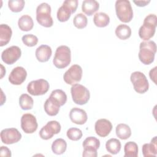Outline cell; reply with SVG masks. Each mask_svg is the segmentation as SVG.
Segmentation results:
<instances>
[{"label":"cell","mask_w":157,"mask_h":157,"mask_svg":"<svg viewBox=\"0 0 157 157\" xmlns=\"http://www.w3.org/2000/svg\"><path fill=\"white\" fill-rule=\"evenodd\" d=\"M156 52V44L153 40L140 42L138 54L139 60L145 65L151 64L155 59Z\"/></svg>","instance_id":"obj_1"},{"label":"cell","mask_w":157,"mask_h":157,"mask_svg":"<svg viewBox=\"0 0 157 157\" xmlns=\"http://www.w3.org/2000/svg\"><path fill=\"white\" fill-rule=\"evenodd\" d=\"M157 25V17L155 14H149L144 19L143 25L139 30L140 39L147 41L155 35Z\"/></svg>","instance_id":"obj_2"},{"label":"cell","mask_w":157,"mask_h":157,"mask_svg":"<svg viewBox=\"0 0 157 157\" xmlns=\"http://www.w3.org/2000/svg\"><path fill=\"white\" fill-rule=\"evenodd\" d=\"M71 61V52L66 45H61L58 47L55 53L53 59V63L55 66L58 69H64L66 67Z\"/></svg>","instance_id":"obj_3"},{"label":"cell","mask_w":157,"mask_h":157,"mask_svg":"<svg viewBox=\"0 0 157 157\" xmlns=\"http://www.w3.org/2000/svg\"><path fill=\"white\" fill-rule=\"evenodd\" d=\"M115 11L118 18L123 23H129L133 18L131 3L128 0H118L115 2Z\"/></svg>","instance_id":"obj_4"},{"label":"cell","mask_w":157,"mask_h":157,"mask_svg":"<svg viewBox=\"0 0 157 157\" xmlns=\"http://www.w3.org/2000/svg\"><path fill=\"white\" fill-rule=\"evenodd\" d=\"M36 20L39 25L45 28L53 26V20L51 17V7L48 4L43 2L37 7Z\"/></svg>","instance_id":"obj_5"},{"label":"cell","mask_w":157,"mask_h":157,"mask_svg":"<svg viewBox=\"0 0 157 157\" xmlns=\"http://www.w3.org/2000/svg\"><path fill=\"white\" fill-rule=\"evenodd\" d=\"M71 93L72 100L76 104H85L88 102L90 98L89 90L83 85L78 83L72 85Z\"/></svg>","instance_id":"obj_6"},{"label":"cell","mask_w":157,"mask_h":157,"mask_svg":"<svg viewBox=\"0 0 157 157\" xmlns=\"http://www.w3.org/2000/svg\"><path fill=\"white\" fill-rule=\"evenodd\" d=\"M78 6L77 0H66L57 11V18L60 22L67 21L72 13L75 12Z\"/></svg>","instance_id":"obj_7"},{"label":"cell","mask_w":157,"mask_h":157,"mask_svg":"<svg viewBox=\"0 0 157 157\" xmlns=\"http://www.w3.org/2000/svg\"><path fill=\"white\" fill-rule=\"evenodd\" d=\"M130 80L137 93L144 94L148 90V81L144 73L139 71L134 72L131 75Z\"/></svg>","instance_id":"obj_8"},{"label":"cell","mask_w":157,"mask_h":157,"mask_svg":"<svg viewBox=\"0 0 157 157\" xmlns=\"http://www.w3.org/2000/svg\"><path fill=\"white\" fill-rule=\"evenodd\" d=\"M49 88L50 85L48 81L40 78L30 82L27 86V91L33 96H40L45 94Z\"/></svg>","instance_id":"obj_9"},{"label":"cell","mask_w":157,"mask_h":157,"mask_svg":"<svg viewBox=\"0 0 157 157\" xmlns=\"http://www.w3.org/2000/svg\"><path fill=\"white\" fill-rule=\"evenodd\" d=\"M82 74V67L78 64H74L64 74V81L68 85H73L81 80Z\"/></svg>","instance_id":"obj_10"},{"label":"cell","mask_w":157,"mask_h":157,"mask_svg":"<svg viewBox=\"0 0 157 157\" xmlns=\"http://www.w3.org/2000/svg\"><path fill=\"white\" fill-rule=\"evenodd\" d=\"M61 124L57 121H48L39 131V136L44 140H48L53 137L55 134H58L61 131Z\"/></svg>","instance_id":"obj_11"},{"label":"cell","mask_w":157,"mask_h":157,"mask_svg":"<svg viewBox=\"0 0 157 157\" xmlns=\"http://www.w3.org/2000/svg\"><path fill=\"white\" fill-rule=\"evenodd\" d=\"M21 51L18 46H11L5 49L1 53V59L7 64H13L21 56Z\"/></svg>","instance_id":"obj_12"},{"label":"cell","mask_w":157,"mask_h":157,"mask_svg":"<svg viewBox=\"0 0 157 157\" xmlns=\"http://www.w3.org/2000/svg\"><path fill=\"white\" fill-rule=\"evenodd\" d=\"M38 127L36 117L31 113H25L21 118V128L26 134L34 132Z\"/></svg>","instance_id":"obj_13"},{"label":"cell","mask_w":157,"mask_h":157,"mask_svg":"<svg viewBox=\"0 0 157 157\" xmlns=\"http://www.w3.org/2000/svg\"><path fill=\"white\" fill-rule=\"evenodd\" d=\"M1 141L7 145L18 142L21 139V134L16 128H6L1 132Z\"/></svg>","instance_id":"obj_14"},{"label":"cell","mask_w":157,"mask_h":157,"mask_svg":"<svg viewBox=\"0 0 157 157\" xmlns=\"http://www.w3.org/2000/svg\"><path fill=\"white\" fill-rule=\"evenodd\" d=\"M27 72L25 69L21 66H17L13 69L9 76V81L15 85H20L26 80Z\"/></svg>","instance_id":"obj_15"},{"label":"cell","mask_w":157,"mask_h":157,"mask_svg":"<svg viewBox=\"0 0 157 157\" xmlns=\"http://www.w3.org/2000/svg\"><path fill=\"white\" fill-rule=\"evenodd\" d=\"M94 129L96 134L102 137L107 136L112 129L111 122L105 118L97 120L94 124Z\"/></svg>","instance_id":"obj_16"},{"label":"cell","mask_w":157,"mask_h":157,"mask_svg":"<svg viewBox=\"0 0 157 157\" xmlns=\"http://www.w3.org/2000/svg\"><path fill=\"white\" fill-rule=\"evenodd\" d=\"M69 118L72 122L77 124H85L88 119L86 112L78 107L72 108L69 112Z\"/></svg>","instance_id":"obj_17"},{"label":"cell","mask_w":157,"mask_h":157,"mask_svg":"<svg viewBox=\"0 0 157 157\" xmlns=\"http://www.w3.org/2000/svg\"><path fill=\"white\" fill-rule=\"evenodd\" d=\"M52 50L50 46L47 45H41L38 47L35 52L37 59L41 63L47 62L50 58Z\"/></svg>","instance_id":"obj_18"},{"label":"cell","mask_w":157,"mask_h":157,"mask_svg":"<svg viewBox=\"0 0 157 157\" xmlns=\"http://www.w3.org/2000/svg\"><path fill=\"white\" fill-rule=\"evenodd\" d=\"M12 31L11 28L6 24L0 25V46L7 45L12 37Z\"/></svg>","instance_id":"obj_19"},{"label":"cell","mask_w":157,"mask_h":157,"mask_svg":"<svg viewBox=\"0 0 157 157\" xmlns=\"http://www.w3.org/2000/svg\"><path fill=\"white\" fill-rule=\"evenodd\" d=\"M156 136H155L149 144H145L142 146V154L144 157L156 156L157 154V140Z\"/></svg>","instance_id":"obj_20"},{"label":"cell","mask_w":157,"mask_h":157,"mask_svg":"<svg viewBox=\"0 0 157 157\" xmlns=\"http://www.w3.org/2000/svg\"><path fill=\"white\" fill-rule=\"evenodd\" d=\"M99 8V4L95 0H85L83 1L82 10L88 16L92 15Z\"/></svg>","instance_id":"obj_21"},{"label":"cell","mask_w":157,"mask_h":157,"mask_svg":"<svg viewBox=\"0 0 157 157\" xmlns=\"http://www.w3.org/2000/svg\"><path fill=\"white\" fill-rule=\"evenodd\" d=\"M60 105L50 98H48L44 103V110L49 116L56 115L59 111Z\"/></svg>","instance_id":"obj_22"},{"label":"cell","mask_w":157,"mask_h":157,"mask_svg":"<svg viewBox=\"0 0 157 157\" xmlns=\"http://www.w3.org/2000/svg\"><path fill=\"white\" fill-rule=\"evenodd\" d=\"M18 25L23 31H29L31 30L34 26L33 20L31 16L28 15H22L18 21Z\"/></svg>","instance_id":"obj_23"},{"label":"cell","mask_w":157,"mask_h":157,"mask_svg":"<svg viewBox=\"0 0 157 157\" xmlns=\"http://www.w3.org/2000/svg\"><path fill=\"white\" fill-rule=\"evenodd\" d=\"M115 131L117 136L122 140L128 139L131 136V130L130 127L124 123L118 124L116 126Z\"/></svg>","instance_id":"obj_24"},{"label":"cell","mask_w":157,"mask_h":157,"mask_svg":"<svg viewBox=\"0 0 157 157\" xmlns=\"http://www.w3.org/2000/svg\"><path fill=\"white\" fill-rule=\"evenodd\" d=\"M93 22L96 26L99 28H104L109 24L110 17L105 13L98 12L94 15Z\"/></svg>","instance_id":"obj_25"},{"label":"cell","mask_w":157,"mask_h":157,"mask_svg":"<svg viewBox=\"0 0 157 157\" xmlns=\"http://www.w3.org/2000/svg\"><path fill=\"white\" fill-rule=\"evenodd\" d=\"M115 34L121 40L128 39L131 36V29L126 25L120 24L115 29Z\"/></svg>","instance_id":"obj_26"},{"label":"cell","mask_w":157,"mask_h":157,"mask_svg":"<svg viewBox=\"0 0 157 157\" xmlns=\"http://www.w3.org/2000/svg\"><path fill=\"white\" fill-rule=\"evenodd\" d=\"M121 142L115 138H112L108 140L105 144V148L108 152L112 155L118 153L121 150Z\"/></svg>","instance_id":"obj_27"},{"label":"cell","mask_w":157,"mask_h":157,"mask_svg":"<svg viewBox=\"0 0 157 157\" xmlns=\"http://www.w3.org/2000/svg\"><path fill=\"white\" fill-rule=\"evenodd\" d=\"M67 148V143L65 140L59 138L53 141L52 145V150L56 155L63 154Z\"/></svg>","instance_id":"obj_28"},{"label":"cell","mask_w":157,"mask_h":157,"mask_svg":"<svg viewBox=\"0 0 157 157\" xmlns=\"http://www.w3.org/2000/svg\"><path fill=\"white\" fill-rule=\"evenodd\" d=\"M49 98L58 103L60 106L65 104L67 101V95L62 90L57 89L52 91Z\"/></svg>","instance_id":"obj_29"},{"label":"cell","mask_w":157,"mask_h":157,"mask_svg":"<svg viewBox=\"0 0 157 157\" xmlns=\"http://www.w3.org/2000/svg\"><path fill=\"white\" fill-rule=\"evenodd\" d=\"M124 157H137L138 155L137 144L132 141L128 142L124 147Z\"/></svg>","instance_id":"obj_30"},{"label":"cell","mask_w":157,"mask_h":157,"mask_svg":"<svg viewBox=\"0 0 157 157\" xmlns=\"http://www.w3.org/2000/svg\"><path fill=\"white\" fill-rule=\"evenodd\" d=\"M19 105L22 110H30L33 107V99L28 94H22L19 98Z\"/></svg>","instance_id":"obj_31"},{"label":"cell","mask_w":157,"mask_h":157,"mask_svg":"<svg viewBox=\"0 0 157 157\" xmlns=\"http://www.w3.org/2000/svg\"><path fill=\"white\" fill-rule=\"evenodd\" d=\"M82 146L83 148H90L97 150L100 147V141L95 137H88L83 142Z\"/></svg>","instance_id":"obj_32"},{"label":"cell","mask_w":157,"mask_h":157,"mask_svg":"<svg viewBox=\"0 0 157 157\" xmlns=\"http://www.w3.org/2000/svg\"><path fill=\"white\" fill-rule=\"evenodd\" d=\"M74 25L78 29H83L85 28L88 23L86 17L82 13L77 14L73 19Z\"/></svg>","instance_id":"obj_33"},{"label":"cell","mask_w":157,"mask_h":157,"mask_svg":"<svg viewBox=\"0 0 157 157\" xmlns=\"http://www.w3.org/2000/svg\"><path fill=\"white\" fill-rule=\"evenodd\" d=\"M25 2L23 0H10L8 1V7L13 12H21L24 8Z\"/></svg>","instance_id":"obj_34"},{"label":"cell","mask_w":157,"mask_h":157,"mask_svg":"<svg viewBox=\"0 0 157 157\" xmlns=\"http://www.w3.org/2000/svg\"><path fill=\"white\" fill-rule=\"evenodd\" d=\"M67 137L71 140L77 141L80 140L82 137V131L77 128H71L66 132Z\"/></svg>","instance_id":"obj_35"},{"label":"cell","mask_w":157,"mask_h":157,"mask_svg":"<svg viewBox=\"0 0 157 157\" xmlns=\"http://www.w3.org/2000/svg\"><path fill=\"white\" fill-rule=\"evenodd\" d=\"M21 40H22L23 43L25 45L29 47H34V46L36 45L38 42V38L36 36L31 34L24 35L22 37Z\"/></svg>","instance_id":"obj_36"},{"label":"cell","mask_w":157,"mask_h":157,"mask_svg":"<svg viewBox=\"0 0 157 157\" xmlns=\"http://www.w3.org/2000/svg\"><path fill=\"white\" fill-rule=\"evenodd\" d=\"M98 155L97 150L90 148H83L82 156L84 157H96Z\"/></svg>","instance_id":"obj_37"},{"label":"cell","mask_w":157,"mask_h":157,"mask_svg":"<svg viewBox=\"0 0 157 157\" xmlns=\"http://www.w3.org/2000/svg\"><path fill=\"white\" fill-rule=\"evenodd\" d=\"M11 151L9 148L5 146H1L0 150V156H5V157H10L11 156Z\"/></svg>","instance_id":"obj_38"},{"label":"cell","mask_w":157,"mask_h":157,"mask_svg":"<svg viewBox=\"0 0 157 157\" xmlns=\"http://www.w3.org/2000/svg\"><path fill=\"white\" fill-rule=\"evenodd\" d=\"M133 2L139 7H144L146 6L150 2V1H133Z\"/></svg>","instance_id":"obj_39"},{"label":"cell","mask_w":157,"mask_h":157,"mask_svg":"<svg viewBox=\"0 0 157 157\" xmlns=\"http://www.w3.org/2000/svg\"><path fill=\"white\" fill-rule=\"evenodd\" d=\"M156 67H155L153 69H151L150 72H149V75H150V77L151 78V80H153L154 82V83L156 84Z\"/></svg>","instance_id":"obj_40"}]
</instances>
